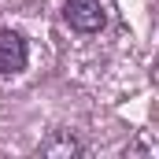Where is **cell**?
Masks as SVG:
<instances>
[{
  "label": "cell",
  "mask_w": 159,
  "mask_h": 159,
  "mask_svg": "<svg viewBox=\"0 0 159 159\" xmlns=\"http://www.w3.org/2000/svg\"><path fill=\"white\" fill-rule=\"evenodd\" d=\"M63 19H67V26L78 30V34H96V30H104L107 11H104L100 0H67Z\"/></svg>",
  "instance_id": "1"
},
{
  "label": "cell",
  "mask_w": 159,
  "mask_h": 159,
  "mask_svg": "<svg viewBox=\"0 0 159 159\" xmlns=\"http://www.w3.org/2000/svg\"><path fill=\"white\" fill-rule=\"evenodd\" d=\"M26 56H30V48H26V37H22V34L0 30V74L22 70V67H26Z\"/></svg>",
  "instance_id": "2"
},
{
  "label": "cell",
  "mask_w": 159,
  "mask_h": 159,
  "mask_svg": "<svg viewBox=\"0 0 159 159\" xmlns=\"http://www.w3.org/2000/svg\"><path fill=\"white\" fill-rule=\"evenodd\" d=\"M44 152H48V156H52V152H78V144H74L70 137H59V141H48Z\"/></svg>",
  "instance_id": "3"
}]
</instances>
